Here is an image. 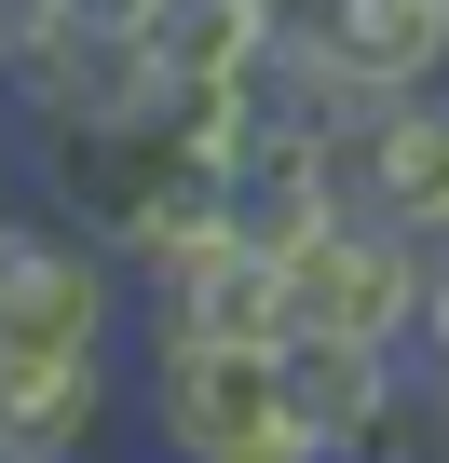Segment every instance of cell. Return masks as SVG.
Listing matches in <instances>:
<instances>
[{
    "label": "cell",
    "mask_w": 449,
    "mask_h": 463,
    "mask_svg": "<svg viewBox=\"0 0 449 463\" xmlns=\"http://www.w3.org/2000/svg\"><path fill=\"white\" fill-rule=\"evenodd\" d=\"M28 150V204H55L69 232H96V246L136 273L150 246H177V232L218 218V164L164 123V109H123V123H42L14 137Z\"/></svg>",
    "instance_id": "6da1fadb"
},
{
    "label": "cell",
    "mask_w": 449,
    "mask_h": 463,
    "mask_svg": "<svg viewBox=\"0 0 449 463\" xmlns=\"http://www.w3.org/2000/svg\"><path fill=\"white\" fill-rule=\"evenodd\" d=\"M123 422L150 436V463H300L273 341H123Z\"/></svg>",
    "instance_id": "7a4b0ae2"
},
{
    "label": "cell",
    "mask_w": 449,
    "mask_h": 463,
    "mask_svg": "<svg viewBox=\"0 0 449 463\" xmlns=\"http://www.w3.org/2000/svg\"><path fill=\"white\" fill-rule=\"evenodd\" d=\"M273 409L300 463H422V395H408V354L381 341L273 327Z\"/></svg>",
    "instance_id": "3957f363"
},
{
    "label": "cell",
    "mask_w": 449,
    "mask_h": 463,
    "mask_svg": "<svg viewBox=\"0 0 449 463\" xmlns=\"http://www.w3.org/2000/svg\"><path fill=\"white\" fill-rule=\"evenodd\" d=\"M136 327V273L69 232L55 204H14L0 218V354H123Z\"/></svg>",
    "instance_id": "277c9868"
},
{
    "label": "cell",
    "mask_w": 449,
    "mask_h": 463,
    "mask_svg": "<svg viewBox=\"0 0 449 463\" xmlns=\"http://www.w3.org/2000/svg\"><path fill=\"white\" fill-rule=\"evenodd\" d=\"M422 287H435V246H408V232L368 218V204H341L313 246H286V327H327V341H381V354H408Z\"/></svg>",
    "instance_id": "5b68a950"
},
{
    "label": "cell",
    "mask_w": 449,
    "mask_h": 463,
    "mask_svg": "<svg viewBox=\"0 0 449 463\" xmlns=\"http://www.w3.org/2000/svg\"><path fill=\"white\" fill-rule=\"evenodd\" d=\"M327 191L395 218L408 246H449V82L368 96L354 123H327Z\"/></svg>",
    "instance_id": "8992f818"
},
{
    "label": "cell",
    "mask_w": 449,
    "mask_h": 463,
    "mask_svg": "<svg viewBox=\"0 0 449 463\" xmlns=\"http://www.w3.org/2000/svg\"><path fill=\"white\" fill-rule=\"evenodd\" d=\"M273 327H286V273L259 246H232L218 218L136 260V327L123 341H273Z\"/></svg>",
    "instance_id": "52a82bcc"
},
{
    "label": "cell",
    "mask_w": 449,
    "mask_h": 463,
    "mask_svg": "<svg viewBox=\"0 0 449 463\" xmlns=\"http://www.w3.org/2000/svg\"><path fill=\"white\" fill-rule=\"evenodd\" d=\"M341 96H408V82H449V14L435 0H286L273 14Z\"/></svg>",
    "instance_id": "ba28073f"
},
{
    "label": "cell",
    "mask_w": 449,
    "mask_h": 463,
    "mask_svg": "<svg viewBox=\"0 0 449 463\" xmlns=\"http://www.w3.org/2000/svg\"><path fill=\"white\" fill-rule=\"evenodd\" d=\"M123 354H0V463H109Z\"/></svg>",
    "instance_id": "9c48e42d"
},
{
    "label": "cell",
    "mask_w": 449,
    "mask_h": 463,
    "mask_svg": "<svg viewBox=\"0 0 449 463\" xmlns=\"http://www.w3.org/2000/svg\"><path fill=\"white\" fill-rule=\"evenodd\" d=\"M136 55L164 69V82H259V55H273V0H150L136 14Z\"/></svg>",
    "instance_id": "30bf717a"
},
{
    "label": "cell",
    "mask_w": 449,
    "mask_h": 463,
    "mask_svg": "<svg viewBox=\"0 0 449 463\" xmlns=\"http://www.w3.org/2000/svg\"><path fill=\"white\" fill-rule=\"evenodd\" d=\"M28 28H96V42H136V14L150 0H14Z\"/></svg>",
    "instance_id": "8fae6325"
},
{
    "label": "cell",
    "mask_w": 449,
    "mask_h": 463,
    "mask_svg": "<svg viewBox=\"0 0 449 463\" xmlns=\"http://www.w3.org/2000/svg\"><path fill=\"white\" fill-rule=\"evenodd\" d=\"M28 204V150H14V123H0V218Z\"/></svg>",
    "instance_id": "7c38bea8"
},
{
    "label": "cell",
    "mask_w": 449,
    "mask_h": 463,
    "mask_svg": "<svg viewBox=\"0 0 449 463\" xmlns=\"http://www.w3.org/2000/svg\"><path fill=\"white\" fill-rule=\"evenodd\" d=\"M422 463H449V422H422Z\"/></svg>",
    "instance_id": "4fadbf2b"
},
{
    "label": "cell",
    "mask_w": 449,
    "mask_h": 463,
    "mask_svg": "<svg viewBox=\"0 0 449 463\" xmlns=\"http://www.w3.org/2000/svg\"><path fill=\"white\" fill-rule=\"evenodd\" d=\"M273 14H286V0H273Z\"/></svg>",
    "instance_id": "5bb4252c"
},
{
    "label": "cell",
    "mask_w": 449,
    "mask_h": 463,
    "mask_svg": "<svg viewBox=\"0 0 449 463\" xmlns=\"http://www.w3.org/2000/svg\"><path fill=\"white\" fill-rule=\"evenodd\" d=\"M435 14H449V0H435Z\"/></svg>",
    "instance_id": "9a60e30c"
},
{
    "label": "cell",
    "mask_w": 449,
    "mask_h": 463,
    "mask_svg": "<svg viewBox=\"0 0 449 463\" xmlns=\"http://www.w3.org/2000/svg\"><path fill=\"white\" fill-rule=\"evenodd\" d=\"M435 260H449V246H435Z\"/></svg>",
    "instance_id": "2e32d148"
}]
</instances>
